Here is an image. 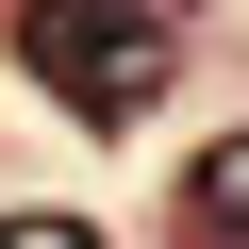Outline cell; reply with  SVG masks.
<instances>
[{
	"mask_svg": "<svg viewBox=\"0 0 249 249\" xmlns=\"http://www.w3.org/2000/svg\"><path fill=\"white\" fill-rule=\"evenodd\" d=\"M183 199H199V232H216V249H249V133H216Z\"/></svg>",
	"mask_w": 249,
	"mask_h": 249,
	"instance_id": "cell-2",
	"label": "cell"
},
{
	"mask_svg": "<svg viewBox=\"0 0 249 249\" xmlns=\"http://www.w3.org/2000/svg\"><path fill=\"white\" fill-rule=\"evenodd\" d=\"M0 249H100L83 216H0Z\"/></svg>",
	"mask_w": 249,
	"mask_h": 249,
	"instance_id": "cell-3",
	"label": "cell"
},
{
	"mask_svg": "<svg viewBox=\"0 0 249 249\" xmlns=\"http://www.w3.org/2000/svg\"><path fill=\"white\" fill-rule=\"evenodd\" d=\"M17 50L50 67V100L83 116V133H133V116L183 83V34L133 17V0H17Z\"/></svg>",
	"mask_w": 249,
	"mask_h": 249,
	"instance_id": "cell-1",
	"label": "cell"
}]
</instances>
